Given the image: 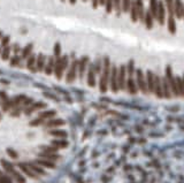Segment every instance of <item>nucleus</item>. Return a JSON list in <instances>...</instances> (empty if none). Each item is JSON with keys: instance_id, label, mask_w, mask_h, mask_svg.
Instances as JSON below:
<instances>
[{"instance_id": "obj_26", "label": "nucleus", "mask_w": 184, "mask_h": 183, "mask_svg": "<svg viewBox=\"0 0 184 183\" xmlns=\"http://www.w3.org/2000/svg\"><path fill=\"white\" fill-rule=\"evenodd\" d=\"M28 166H29V167L31 168V171H32V172H35L36 174H42V175H45V174H46L44 169H42V168H40L39 166L37 165L36 162H35V164H31V162H30V164H28Z\"/></svg>"}, {"instance_id": "obj_43", "label": "nucleus", "mask_w": 184, "mask_h": 183, "mask_svg": "<svg viewBox=\"0 0 184 183\" xmlns=\"http://www.w3.org/2000/svg\"><path fill=\"white\" fill-rule=\"evenodd\" d=\"M43 123H45V120L44 119H37V120H32V121L30 122V126H39V124H43Z\"/></svg>"}, {"instance_id": "obj_41", "label": "nucleus", "mask_w": 184, "mask_h": 183, "mask_svg": "<svg viewBox=\"0 0 184 183\" xmlns=\"http://www.w3.org/2000/svg\"><path fill=\"white\" fill-rule=\"evenodd\" d=\"M93 66H95V71L99 74V73H100V70H101V67H103L101 60L98 58V59H97V61H96V65H93Z\"/></svg>"}, {"instance_id": "obj_53", "label": "nucleus", "mask_w": 184, "mask_h": 183, "mask_svg": "<svg viewBox=\"0 0 184 183\" xmlns=\"http://www.w3.org/2000/svg\"><path fill=\"white\" fill-rule=\"evenodd\" d=\"M99 2H100L101 5H104V4H105V0H99Z\"/></svg>"}, {"instance_id": "obj_34", "label": "nucleus", "mask_w": 184, "mask_h": 183, "mask_svg": "<svg viewBox=\"0 0 184 183\" xmlns=\"http://www.w3.org/2000/svg\"><path fill=\"white\" fill-rule=\"evenodd\" d=\"M152 15H151V13L147 12L146 13V16L144 18V21H145V23H146V28L147 29H151L152 26H153V20H152Z\"/></svg>"}, {"instance_id": "obj_27", "label": "nucleus", "mask_w": 184, "mask_h": 183, "mask_svg": "<svg viewBox=\"0 0 184 183\" xmlns=\"http://www.w3.org/2000/svg\"><path fill=\"white\" fill-rule=\"evenodd\" d=\"M35 63H36L35 55H34V54H31V55L29 57V59H28V63H26V67H28V69H30L31 71H35V70H36Z\"/></svg>"}, {"instance_id": "obj_15", "label": "nucleus", "mask_w": 184, "mask_h": 183, "mask_svg": "<svg viewBox=\"0 0 184 183\" xmlns=\"http://www.w3.org/2000/svg\"><path fill=\"white\" fill-rule=\"evenodd\" d=\"M46 107V104L44 103H42V101H38V103H34V104L31 105L30 107H28L26 111V115H30V114L32 113V112H35V111H38V110H42V108H45Z\"/></svg>"}, {"instance_id": "obj_5", "label": "nucleus", "mask_w": 184, "mask_h": 183, "mask_svg": "<svg viewBox=\"0 0 184 183\" xmlns=\"http://www.w3.org/2000/svg\"><path fill=\"white\" fill-rule=\"evenodd\" d=\"M117 67L113 66L111 69V76H109V82H111V90L113 92H117L119 91V85H117Z\"/></svg>"}, {"instance_id": "obj_4", "label": "nucleus", "mask_w": 184, "mask_h": 183, "mask_svg": "<svg viewBox=\"0 0 184 183\" xmlns=\"http://www.w3.org/2000/svg\"><path fill=\"white\" fill-rule=\"evenodd\" d=\"M136 77H137V89H139L143 93H147V85H146V79L144 76V73L141 69L136 70Z\"/></svg>"}, {"instance_id": "obj_8", "label": "nucleus", "mask_w": 184, "mask_h": 183, "mask_svg": "<svg viewBox=\"0 0 184 183\" xmlns=\"http://www.w3.org/2000/svg\"><path fill=\"white\" fill-rule=\"evenodd\" d=\"M154 75L153 71L147 70L146 71V85H147V91L153 93L154 92Z\"/></svg>"}, {"instance_id": "obj_20", "label": "nucleus", "mask_w": 184, "mask_h": 183, "mask_svg": "<svg viewBox=\"0 0 184 183\" xmlns=\"http://www.w3.org/2000/svg\"><path fill=\"white\" fill-rule=\"evenodd\" d=\"M52 146L59 148H67L68 146V142L65 140H54L51 142Z\"/></svg>"}, {"instance_id": "obj_40", "label": "nucleus", "mask_w": 184, "mask_h": 183, "mask_svg": "<svg viewBox=\"0 0 184 183\" xmlns=\"http://www.w3.org/2000/svg\"><path fill=\"white\" fill-rule=\"evenodd\" d=\"M6 152H7V154H8L12 159H18V152H16V151H14L13 148H7V150H6Z\"/></svg>"}, {"instance_id": "obj_2", "label": "nucleus", "mask_w": 184, "mask_h": 183, "mask_svg": "<svg viewBox=\"0 0 184 183\" xmlns=\"http://www.w3.org/2000/svg\"><path fill=\"white\" fill-rule=\"evenodd\" d=\"M165 77L168 81V84L170 87V91H172V95L174 97H180L178 93V89H177V84H176V79L173 74V69L170 66H167L166 69H165Z\"/></svg>"}, {"instance_id": "obj_33", "label": "nucleus", "mask_w": 184, "mask_h": 183, "mask_svg": "<svg viewBox=\"0 0 184 183\" xmlns=\"http://www.w3.org/2000/svg\"><path fill=\"white\" fill-rule=\"evenodd\" d=\"M136 6H137V10H138L139 18L144 21V8H143V2H141V0H136Z\"/></svg>"}, {"instance_id": "obj_58", "label": "nucleus", "mask_w": 184, "mask_h": 183, "mask_svg": "<svg viewBox=\"0 0 184 183\" xmlns=\"http://www.w3.org/2000/svg\"><path fill=\"white\" fill-rule=\"evenodd\" d=\"M0 174H1V173H0Z\"/></svg>"}, {"instance_id": "obj_37", "label": "nucleus", "mask_w": 184, "mask_h": 183, "mask_svg": "<svg viewBox=\"0 0 184 183\" xmlns=\"http://www.w3.org/2000/svg\"><path fill=\"white\" fill-rule=\"evenodd\" d=\"M50 134H51L52 136L61 137V138H66V137H67V132L65 130H52V131H50Z\"/></svg>"}, {"instance_id": "obj_10", "label": "nucleus", "mask_w": 184, "mask_h": 183, "mask_svg": "<svg viewBox=\"0 0 184 183\" xmlns=\"http://www.w3.org/2000/svg\"><path fill=\"white\" fill-rule=\"evenodd\" d=\"M161 84H162V95H163V98L170 99L173 97V95H172V91H170V87L168 84V81H167L165 76L161 79Z\"/></svg>"}, {"instance_id": "obj_16", "label": "nucleus", "mask_w": 184, "mask_h": 183, "mask_svg": "<svg viewBox=\"0 0 184 183\" xmlns=\"http://www.w3.org/2000/svg\"><path fill=\"white\" fill-rule=\"evenodd\" d=\"M157 18L159 20L160 24L165 23V8H163V4L161 1L158 2V12H157Z\"/></svg>"}, {"instance_id": "obj_51", "label": "nucleus", "mask_w": 184, "mask_h": 183, "mask_svg": "<svg viewBox=\"0 0 184 183\" xmlns=\"http://www.w3.org/2000/svg\"><path fill=\"white\" fill-rule=\"evenodd\" d=\"M18 51H20V47H18V45H15V46H14V52H15V54H16Z\"/></svg>"}, {"instance_id": "obj_13", "label": "nucleus", "mask_w": 184, "mask_h": 183, "mask_svg": "<svg viewBox=\"0 0 184 183\" xmlns=\"http://www.w3.org/2000/svg\"><path fill=\"white\" fill-rule=\"evenodd\" d=\"M18 167H20V169H21L23 173H26L29 177H31V179H35V177H37V174H36L35 172H32V171H31V168L28 166V164L21 162V164H18Z\"/></svg>"}, {"instance_id": "obj_59", "label": "nucleus", "mask_w": 184, "mask_h": 183, "mask_svg": "<svg viewBox=\"0 0 184 183\" xmlns=\"http://www.w3.org/2000/svg\"><path fill=\"white\" fill-rule=\"evenodd\" d=\"M62 1H63V0H62Z\"/></svg>"}, {"instance_id": "obj_30", "label": "nucleus", "mask_w": 184, "mask_h": 183, "mask_svg": "<svg viewBox=\"0 0 184 183\" xmlns=\"http://www.w3.org/2000/svg\"><path fill=\"white\" fill-rule=\"evenodd\" d=\"M137 18H138V10H137V6H136V1H133L131 4V20L133 22H136Z\"/></svg>"}, {"instance_id": "obj_23", "label": "nucleus", "mask_w": 184, "mask_h": 183, "mask_svg": "<svg viewBox=\"0 0 184 183\" xmlns=\"http://www.w3.org/2000/svg\"><path fill=\"white\" fill-rule=\"evenodd\" d=\"M54 65H55V62H54L53 57H50V58H48V62H47V66H46V68H45V71H46L47 75H51V74L53 73Z\"/></svg>"}, {"instance_id": "obj_22", "label": "nucleus", "mask_w": 184, "mask_h": 183, "mask_svg": "<svg viewBox=\"0 0 184 183\" xmlns=\"http://www.w3.org/2000/svg\"><path fill=\"white\" fill-rule=\"evenodd\" d=\"M44 66H45V57L43 54H39L38 55V59H37V70L38 71H43L44 70Z\"/></svg>"}, {"instance_id": "obj_44", "label": "nucleus", "mask_w": 184, "mask_h": 183, "mask_svg": "<svg viewBox=\"0 0 184 183\" xmlns=\"http://www.w3.org/2000/svg\"><path fill=\"white\" fill-rule=\"evenodd\" d=\"M9 52H10V49H9L8 46L4 49V52H2V59L4 60H7L9 58Z\"/></svg>"}, {"instance_id": "obj_55", "label": "nucleus", "mask_w": 184, "mask_h": 183, "mask_svg": "<svg viewBox=\"0 0 184 183\" xmlns=\"http://www.w3.org/2000/svg\"><path fill=\"white\" fill-rule=\"evenodd\" d=\"M182 82H183V87H184V75H183V77H182Z\"/></svg>"}, {"instance_id": "obj_54", "label": "nucleus", "mask_w": 184, "mask_h": 183, "mask_svg": "<svg viewBox=\"0 0 184 183\" xmlns=\"http://www.w3.org/2000/svg\"><path fill=\"white\" fill-rule=\"evenodd\" d=\"M70 1V4H75L76 2V0H69Z\"/></svg>"}, {"instance_id": "obj_32", "label": "nucleus", "mask_w": 184, "mask_h": 183, "mask_svg": "<svg viewBox=\"0 0 184 183\" xmlns=\"http://www.w3.org/2000/svg\"><path fill=\"white\" fill-rule=\"evenodd\" d=\"M157 12H158L157 0H151V15H153V18H157Z\"/></svg>"}, {"instance_id": "obj_46", "label": "nucleus", "mask_w": 184, "mask_h": 183, "mask_svg": "<svg viewBox=\"0 0 184 183\" xmlns=\"http://www.w3.org/2000/svg\"><path fill=\"white\" fill-rule=\"evenodd\" d=\"M0 183H12V181H10V179L8 176L0 174Z\"/></svg>"}, {"instance_id": "obj_50", "label": "nucleus", "mask_w": 184, "mask_h": 183, "mask_svg": "<svg viewBox=\"0 0 184 183\" xmlns=\"http://www.w3.org/2000/svg\"><path fill=\"white\" fill-rule=\"evenodd\" d=\"M8 42H9V37H8V36H7V37H5V38L2 39V42H1V45L6 47V45L8 44Z\"/></svg>"}, {"instance_id": "obj_3", "label": "nucleus", "mask_w": 184, "mask_h": 183, "mask_svg": "<svg viewBox=\"0 0 184 183\" xmlns=\"http://www.w3.org/2000/svg\"><path fill=\"white\" fill-rule=\"evenodd\" d=\"M68 66V57L65 55L63 58H58V60L54 65V70H55V76L58 79H61L63 70Z\"/></svg>"}, {"instance_id": "obj_12", "label": "nucleus", "mask_w": 184, "mask_h": 183, "mask_svg": "<svg viewBox=\"0 0 184 183\" xmlns=\"http://www.w3.org/2000/svg\"><path fill=\"white\" fill-rule=\"evenodd\" d=\"M125 87H127L128 92L131 93V95H136L137 91H138V89H137V84H136V82H135L133 77H128V81L125 82Z\"/></svg>"}, {"instance_id": "obj_17", "label": "nucleus", "mask_w": 184, "mask_h": 183, "mask_svg": "<svg viewBox=\"0 0 184 183\" xmlns=\"http://www.w3.org/2000/svg\"><path fill=\"white\" fill-rule=\"evenodd\" d=\"M88 62H89L88 57H83L82 60L79 61V79H82L84 76V71H85V68L88 66Z\"/></svg>"}, {"instance_id": "obj_52", "label": "nucleus", "mask_w": 184, "mask_h": 183, "mask_svg": "<svg viewBox=\"0 0 184 183\" xmlns=\"http://www.w3.org/2000/svg\"><path fill=\"white\" fill-rule=\"evenodd\" d=\"M92 4H93V7L96 8L97 5H98V0H92Z\"/></svg>"}, {"instance_id": "obj_19", "label": "nucleus", "mask_w": 184, "mask_h": 183, "mask_svg": "<svg viewBox=\"0 0 184 183\" xmlns=\"http://www.w3.org/2000/svg\"><path fill=\"white\" fill-rule=\"evenodd\" d=\"M0 162H1V165H2V167H4V169L6 171V173H7L8 175H10L14 171H15L14 167H13V165H12L10 162H8L6 159H1Z\"/></svg>"}, {"instance_id": "obj_1", "label": "nucleus", "mask_w": 184, "mask_h": 183, "mask_svg": "<svg viewBox=\"0 0 184 183\" xmlns=\"http://www.w3.org/2000/svg\"><path fill=\"white\" fill-rule=\"evenodd\" d=\"M103 75L100 77V83H99V87L100 91L103 93H105L108 89V81H109V76H111V61L108 57L104 58V63H103Z\"/></svg>"}, {"instance_id": "obj_28", "label": "nucleus", "mask_w": 184, "mask_h": 183, "mask_svg": "<svg viewBox=\"0 0 184 183\" xmlns=\"http://www.w3.org/2000/svg\"><path fill=\"white\" fill-rule=\"evenodd\" d=\"M168 29H169V32L173 34V35L176 32V24L173 16H169V20H168Z\"/></svg>"}, {"instance_id": "obj_24", "label": "nucleus", "mask_w": 184, "mask_h": 183, "mask_svg": "<svg viewBox=\"0 0 184 183\" xmlns=\"http://www.w3.org/2000/svg\"><path fill=\"white\" fill-rule=\"evenodd\" d=\"M39 157L45 158L47 160H58L60 158V156L55 154V153H45V152H42V153H39Z\"/></svg>"}, {"instance_id": "obj_29", "label": "nucleus", "mask_w": 184, "mask_h": 183, "mask_svg": "<svg viewBox=\"0 0 184 183\" xmlns=\"http://www.w3.org/2000/svg\"><path fill=\"white\" fill-rule=\"evenodd\" d=\"M65 123L63 120H60V119H55V120H51V121L46 122L45 126L46 127H58V126H62Z\"/></svg>"}, {"instance_id": "obj_14", "label": "nucleus", "mask_w": 184, "mask_h": 183, "mask_svg": "<svg viewBox=\"0 0 184 183\" xmlns=\"http://www.w3.org/2000/svg\"><path fill=\"white\" fill-rule=\"evenodd\" d=\"M0 98H1V103H2V111L4 112H7L9 108H10V100L8 99L6 92L1 91L0 92Z\"/></svg>"}, {"instance_id": "obj_25", "label": "nucleus", "mask_w": 184, "mask_h": 183, "mask_svg": "<svg viewBox=\"0 0 184 183\" xmlns=\"http://www.w3.org/2000/svg\"><path fill=\"white\" fill-rule=\"evenodd\" d=\"M36 164L39 166H44V167H47V168H54L55 165L53 164L52 161H48V160H44V159H38L36 161Z\"/></svg>"}, {"instance_id": "obj_47", "label": "nucleus", "mask_w": 184, "mask_h": 183, "mask_svg": "<svg viewBox=\"0 0 184 183\" xmlns=\"http://www.w3.org/2000/svg\"><path fill=\"white\" fill-rule=\"evenodd\" d=\"M112 7H113V0H107L106 1V10H107V13L112 12Z\"/></svg>"}, {"instance_id": "obj_31", "label": "nucleus", "mask_w": 184, "mask_h": 183, "mask_svg": "<svg viewBox=\"0 0 184 183\" xmlns=\"http://www.w3.org/2000/svg\"><path fill=\"white\" fill-rule=\"evenodd\" d=\"M31 51H32V44L26 45V47H24V50H23V52H22V58H23V59L29 58V57L31 55Z\"/></svg>"}, {"instance_id": "obj_39", "label": "nucleus", "mask_w": 184, "mask_h": 183, "mask_svg": "<svg viewBox=\"0 0 184 183\" xmlns=\"http://www.w3.org/2000/svg\"><path fill=\"white\" fill-rule=\"evenodd\" d=\"M167 4V8L169 12V16H173V13H174V6H173V0H166Z\"/></svg>"}, {"instance_id": "obj_11", "label": "nucleus", "mask_w": 184, "mask_h": 183, "mask_svg": "<svg viewBox=\"0 0 184 183\" xmlns=\"http://www.w3.org/2000/svg\"><path fill=\"white\" fill-rule=\"evenodd\" d=\"M88 84L90 87H95L96 85V71H95V66L92 63H90V66H89Z\"/></svg>"}, {"instance_id": "obj_38", "label": "nucleus", "mask_w": 184, "mask_h": 183, "mask_svg": "<svg viewBox=\"0 0 184 183\" xmlns=\"http://www.w3.org/2000/svg\"><path fill=\"white\" fill-rule=\"evenodd\" d=\"M40 148L45 153H55L58 151V148H54V146H42Z\"/></svg>"}, {"instance_id": "obj_35", "label": "nucleus", "mask_w": 184, "mask_h": 183, "mask_svg": "<svg viewBox=\"0 0 184 183\" xmlns=\"http://www.w3.org/2000/svg\"><path fill=\"white\" fill-rule=\"evenodd\" d=\"M10 175H12V176L15 179V181H16L18 183H26V179H24L22 175L20 174V173H18L16 171H14V172H13V173H12Z\"/></svg>"}, {"instance_id": "obj_36", "label": "nucleus", "mask_w": 184, "mask_h": 183, "mask_svg": "<svg viewBox=\"0 0 184 183\" xmlns=\"http://www.w3.org/2000/svg\"><path fill=\"white\" fill-rule=\"evenodd\" d=\"M55 115V111H45V112H42L39 114V118L40 119H50V118H53Z\"/></svg>"}, {"instance_id": "obj_6", "label": "nucleus", "mask_w": 184, "mask_h": 183, "mask_svg": "<svg viewBox=\"0 0 184 183\" xmlns=\"http://www.w3.org/2000/svg\"><path fill=\"white\" fill-rule=\"evenodd\" d=\"M125 74H127L125 66H121L119 71H117V85H119V90H125Z\"/></svg>"}, {"instance_id": "obj_45", "label": "nucleus", "mask_w": 184, "mask_h": 183, "mask_svg": "<svg viewBox=\"0 0 184 183\" xmlns=\"http://www.w3.org/2000/svg\"><path fill=\"white\" fill-rule=\"evenodd\" d=\"M123 12H128L130 8V0H123V5H122Z\"/></svg>"}, {"instance_id": "obj_56", "label": "nucleus", "mask_w": 184, "mask_h": 183, "mask_svg": "<svg viewBox=\"0 0 184 183\" xmlns=\"http://www.w3.org/2000/svg\"><path fill=\"white\" fill-rule=\"evenodd\" d=\"M83 1H87V0H83Z\"/></svg>"}, {"instance_id": "obj_48", "label": "nucleus", "mask_w": 184, "mask_h": 183, "mask_svg": "<svg viewBox=\"0 0 184 183\" xmlns=\"http://www.w3.org/2000/svg\"><path fill=\"white\" fill-rule=\"evenodd\" d=\"M113 1H114L116 13H117V15H120V1H121V0H113Z\"/></svg>"}, {"instance_id": "obj_49", "label": "nucleus", "mask_w": 184, "mask_h": 183, "mask_svg": "<svg viewBox=\"0 0 184 183\" xmlns=\"http://www.w3.org/2000/svg\"><path fill=\"white\" fill-rule=\"evenodd\" d=\"M18 62H20V58H18V55H15V57L12 59V61H10V65H12V66H16V65H18Z\"/></svg>"}, {"instance_id": "obj_21", "label": "nucleus", "mask_w": 184, "mask_h": 183, "mask_svg": "<svg viewBox=\"0 0 184 183\" xmlns=\"http://www.w3.org/2000/svg\"><path fill=\"white\" fill-rule=\"evenodd\" d=\"M125 69L128 73V77H133V74H135V62H133V60H130L128 62V65L125 66Z\"/></svg>"}, {"instance_id": "obj_7", "label": "nucleus", "mask_w": 184, "mask_h": 183, "mask_svg": "<svg viewBox=\"0 0 184 183\" xmlns=\"http://www.w3.org/2000/svg\"><path fill=\"white\" fill-rule=\"evenodd\" d=\"M155 97L158 98H163L162 95V84H161V77L159 75H154V92Z\"/></svg>"}, {"instance_id": "obj_42", "label": "nucleus", "mask_w": 184, "mask_h": 183, "mask_svg": "<svg viewBox=\"0 0 184 183\" xmlns=\"http://www.w3.org/2000/svg\"><path fill=\"white\" fill-rule=\"evenodd\" d=\"M60 53H61V47H60V44L56 43L55 44V46H54V55H55V57H58V58H60Z\"/></svg>"}, {"instance_id": "obj_57", "label": "nucleus", "mask_w": 184, "mask_h": 183, "mask_svg": "<svg viewBox=\"0 0 184 183\" xmlns=\"http://www.w3.org/2000/svg\"><path fill=\"white\" fill-rule=\"evenodd\" d=\"M0 36H1V32H0Z\"/></svg>"}, {"instance_id": "obj_9", "label": "nucleus", "mask_w": 184, "mask_h": 183, "mask_svg": "<svg viewBox=\"0 0 184 183\" xmlns=\"http://www.w3.org/2000/svg\"><path fill=\"white\" fill-rule=\"evenodd\" d=\"M76 69H77V61L74 60L71 62V66H70L69 70H68V74H67V82L71 83L75 81L76 77Z\"/></svg>"}, {"instance_id": "obj_18", "label": "nucleus", "mask_w": 184, "mask_h": 183, "mask_svg": "<svg viewBox=\"0 0 184 183\" xmlns=\"http://www.w3.org/2000/svg\"><path fill=\"white\" fill-rule=\"evenodd\" d=\"M175 12L178 18H182L184 14V7L181 0H175Z\"/></svg>"}]
</instances>
